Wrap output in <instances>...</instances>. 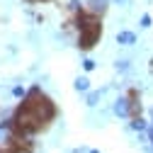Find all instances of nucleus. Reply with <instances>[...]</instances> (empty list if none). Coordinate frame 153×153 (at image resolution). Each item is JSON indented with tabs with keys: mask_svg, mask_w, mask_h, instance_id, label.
Listing matches in <instances>:
<instances>
[{
	"mask_svg": "<svg viewBox=\"0 0 153 153\" xmlns=\"http://www.w3.org/2000/svg\"><path fill=\"white\" fill-rule=\"evenodd\" d=\"M129 112H131V107H129L126 97H119L114 102V114H117V117H129Z\"/></svg>",
	"mask_w": 153,
	"mask_h": 153,
	"instance_id": "1",
	"label": "nucleus"
},
{
	"mask_svg": "<svg viewBox=\"0 0 153 153\" xmlns=\"http://www.w3.org/2000/svg\"><path fill=\"white\" fill-rule=\"evenodd\" d=\"M117 42L124 44V46H131L134 42H136V36H134L131 32H119V34H117Z\"/></svg>",
	"mask_w": 153,
	"mask_h": 153,
	"instance_id": "2",
	"label": "nucleus"
},
{
	"mask_svg": "<svg viewBox=\"0 0 153 153\" xmlns=\"http://www.w3.org/2000/svg\"><path fill=\"white\" fill-rule=\"evenodd\" d=\"M107 7V0H90V10L92 12H102Z\"/></svg>",
	"mask_w": 153,
	"mask_h": 153,
	"instance_id": "3",
	"label": "nucleus"
},
{
	"mask_svg": "<svg viewBox=\"0 0 153 153\" xmlns=\"http://www.w3.org/2000/svg\"><path fill=\"white\" fill-rule=\"evenodd\" d=\"M131 129H134V131H143V129H146V122H143L141 117H136V119L131 122Z\"/></svg>",
	"mask_w": 153,
	"mask_h": 153,
	"instance_id": "4",
	"label": "nucleus"
},
{
	"mask_svg": "<svg viewBox=\"0 0 153 153\" xmlns=\"http://www.w3.org/2000/svg\"><path fill=\"white\" fill-rule=\"evenodd\" d=\"M100 95H102L100 90H95V92H90V95H88V105H90V107H95V105H97V100H100Z\"/></svg>",
	"mask_w": 153,
	"mask_h": 153,
	"instance_id": "5",
	"label": "nucleus"
},
{
	"mask_svg": "<svg viewBox=\"0 0 153 153\" xmlns=\"http://www.w3.org/2000/svg\"><path fill=\"white\" fill-rule=\"evenodd\" d=\"M88 88H90L88 78H78V80H75V90H88Z\"/></svg>",
	"mask_w": 153,
	"mask_h": 153,
	"instance_id": "6",
	"label": "nucleus"
},
{
	"mask_svg": "<svg viewBox=\"0 0 153 153\" xmlns=\"http://www.w3.org/2000/svg\"><path fill=\"white\" fill-rule=\"evenodd\" d=\"M141 27H151V17H148V15L141 17Z\"/></svg>",
	"mask_w": 153,
	"mask_h": 153,
	"instance_id": "7",
	"label": "nucleus"
},
{
	"mask_svg": "<svg viewBox=\"0 0 153 153\" xmlns=\"http://www.w3.org/2000/svg\"><path fill=\"white\" fill-rule=\"evenodd\" d=\"M83 66H85V71H92V68H95V61H92V59H88Z\"/></svg>",
	"mask_w": 153,
	"mask_h": 153,
	"instance_id": "8",
	"label": "nucleus"
},
{
	"mask_svg": "<svg viewBox=\"0 0 153 153\" xmlns=\"http://www.w3.org/2000/svg\"><path fill=\"white\" fill-rule=\"evenodd\" d=\"M126 68H129L126 61H117V71H126Z\"/></svg>",
	"mask_w": 153,
	"mask_h": 153,
	"instance_id": "9",
	"label": "nucleus"
},
{
	"mask_svg": "<svg viewBox=\"0 0 153 153\" xmlns=\"http://www.w3.org/2000/svg\"><path fill=\"white\" fill-rule=\"evenodd\" d=\"M12 92H15V97H22V95H25V90H22V88H20V85H17V88H15V90H12Z\"/></svg>",
	"mask_w": 153,
	"mask_h": 153,
	"instance_id": "10",
	"label": "nucleus"
},
{
	"mask_svg": "<svg viewBox=\"0 0 153 153\" xmlns=\"http://www.w3.org/2000/svg\"><path fill=\"white\" fill-rule=\"evenodd\" d=\"M148 139H151V143H153V126H148Z\"/></svg>",
	"mask_w": 153,
	"mask_h": 153,
	"instance_id": "11",
	"label": "nucleus"
},
{
	"mask_svg": "<svg viewBox=\"0 0 153 153\" xmlns=\"http://www.w3.org/2000/svg\"><path fill=\"white\" fill-rule=\"evenodd\" d=\"M15 153H29V151H15Z\"/></svg>",
	"mask_w": 153,
	"mask_h": 153,
	"instance_id": "12",
	"label": "nucleus"
},
{
	"mask_svg": "<svg viewBox=\"0 0 153 153\" xmlns=\"http://www.w3.org/2000/svg\"><path fill=\"white\" fill-rule=\"evenodd\" d=\"M90 153H97V151H90Z\"/></svg>",
	"mask_w": 153,
	"mask_h": 153,
	"instance_id": "13",
	"label": "nucleus"
}]
</instances>
